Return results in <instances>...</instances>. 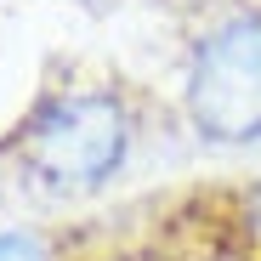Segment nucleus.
<instances>
[{
  "label": "nucleus",
  "mask_w": 261,
  "mask_h": 261,
  "mask_svg": "<svg viewBox=\"0 0 261 261\" xmlns=\"http://www.w3.org/2000/svg\"><path fill=\"white\" fill-rule=\"evenodd\" d=\"M148 137V91L119 68H85L68 63L40 80V91L23 102L6 142V170L34 193L80 199L102 193L125 176Z\"/></svg>",
  "instance_id": "obj_1"
},
{
  "label": "nucleus",
  "mask_w": 261,
  "mask_h": 261,
  "mask_svg": "<svg viewBox=\"0 0 261 261\" xmlns=\"http://www.w3.org/2000/svg\"><path fill=\"white\" fill-rule=\"evenodd\" d=\"M176 114L204 148H261V0H210L193 12L176 57Z\"/></svg>",
  "instance_id": "obj_2"
},
{
  "label": "nucleus",
  "mask_w": 261,
  "mask_h": 261,
  "mask_svg": "<svg viewBox=\"0 0 261 261\" xmlns=\"http://www.w3.org/2000/svg\"><path fill=\"white\" fill-rule=\"evenodd\" d=\"M130 261H261V170L199 182L137 210Z\"/></svg>",
  "instance_id": "obj_3"
},
{
  "label": "nucleus",
  "mask_w": 261,
  "mask_h": 261,
  "mask_svg": "<svg viewBox=\"0 0 261 261\" xmlns=\"http://www.w3.org/2000/svg\"><path fill=\"white\" fill-rule=\"evenodd\" d=\"M137 216L108 227H0V261H130Z\"/></svg>",
  "instance_id": "obj_4"
},
{
  "label": "nucleus",
  "mask_w": 261,
  "mask_h": 261,
  "mask_svg": "<svg viewBox=\"0 0 261 261\" xmlns=\"http://www.w3.org/2000/svg\"><path fill=\"white\" fill-rule=\"evenodd\" d=\"M12 176V170H6V142H0V182H6Z\"/></svg>",
  "instance_id": "obj_5"
},
{
  "label": "nucleus",
  "mask_w": 261,
  "mask_h": 261,
  "mask_svg": "<svg viewBox=\"0 0 261 261\" xmlns=\"http://www.w3.org/2000/svg\"><path fill=\"white\" fill-rule=\"evenodd\" d=\"M199 6H210V0H193V12H199Z\"/></svg>",
  "instance_id": "obj_6"
}]
</instances>
